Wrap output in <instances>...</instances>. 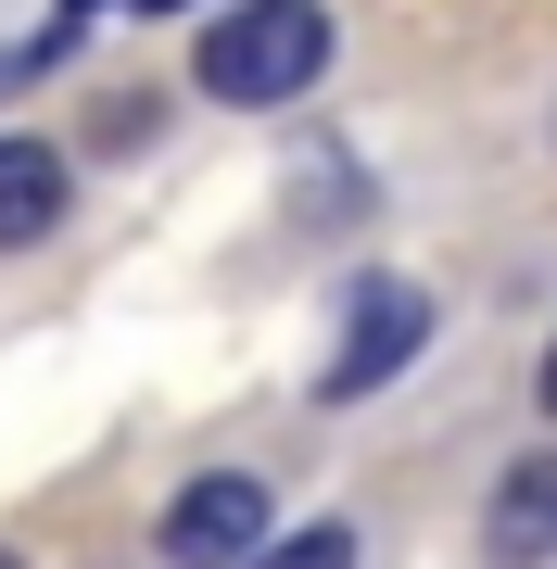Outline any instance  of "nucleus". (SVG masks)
<instances>
[{
	"mask_svg": "<svg viewBox=\"0 0 557 569\" xmlns=\"http://www.w3.org/2000/svg\"><path fill=\"white\" fill-rule=\"evenodd\" d=\"M330 77V0H228V13L190 39V89L241 114H279Z\"/></svg>",
	"mask_w": 557,
	"mask_h": 569,
	"instance_id": "1",
	"label": "nucleus"
},
{
	"mask_svg": "<svg viewBox=\"0 0 557 569\" xmlns=\"http://www.w3.org/2000/svg\"><path fill=\"white\" fill-rule=\"evenodd\" d=\"M418 342H431V291H418V279H355V305H342V355L317 367V392H330V406H355V392L406 380Z\"/></svg>",
	"mask_w": 557,
	"mask_h": 569,
	"instance_id": "2",
	"label": "nucleus"
},
{
	"mask_svg": "<svg viewBox=\"0 0 557 569\" xmlns=\"http://www.w3.org/2000/svg\"><path fill=\"white\" fill-rule=\"evenodd\" d=\"M267 481H253V468H203V481H178V507H166V531H152V545H166V569H241L253 545H267Z\"/></svg>",
	"mask_w": 557,
	"mask_h": 569,
	"instance_id": "3",
	"label": "nucleus"
},
{
	"mask_svg": "<svg viewBox=\"0 0 557 569\" xmlns=\"http://www.w3.org/2000/svg\"><path fill=\"white\" fill-rule=\"evenodd\" d=\"M481 557H495V569H545V557H557V443L519 456L507 481H495V507H481Z\"/></svg>",
	"mask_w": 557,
	"mask_h": 569,
	"instance_id": "4",
	"label": "nucleus"
},
{
	"mask_svg": "<svg viewBox=\"0 0 557 569\" xmlns=\"http://www.w3.org/2000/svg\"><path fill=\"white\" fill-rule=\"evenodd\" d=\"M63 203H77L63 152H51V140H0V253L51 241V228H63Z\"/></svg>",
	"mask_w": 557,
	"mask_h": 569,
	"instance_id": "5",
	"label": "nucleus"
},
{
	"mask_svg": "<svg viewBox=\"0 0 557 569\" xmlns=\"http://www.w3.org/2000/svg\"><path fill=\"white\" fill-rule=\"evenodd\" d=\"M241 569H355V519H305V531H267Z\"/></svg>",
	"mask_w": 557,
	"mask_h": 569,
	"instance_id": "6",
	"label": "nucleus"
},
{
	"mask_svg": "<svg viewBox=\"0 0 557 569\" xmlns=\"http://www.w3.org/2000/svg\"><path fill=\"white\" fill-rule=\"evenodd\" d=\"M533 406H545V418H557V342H545V367H533Z\"/></svg>",
	"mask_w": 557,
	"mask_h": 569,
	"instance_id": "7",
	"label": "nucleus"
},
{
	"mask_svg": "<svg viewBox=\"0 0 557 569\" xmlns=\"http://www.w3.org/2000/svg\"><path fill=\"white\" fill-rule=\"evenodd\" d=\"M140 13H178V0H140Z\"/></svg>",
	"mask_w": 557,
	"mask_h": 569,
	"instance_id": "8",
	"label": "nucleus"
},
{
	"mask_svg": "<svg viewBox=\"0 0 557 569\" xmlns=\"http://www.w3.org/2000/svg\"><path fill=\"white\" fill-rule=\"evenodd\" d=\"M0 569H26V557H13V545H0Z\"/></svg>",
	"mask_w": 557,
	"mask_h": 569,
	"instance_id": "9",
	"label": "nucleus"
}]
</instances>
